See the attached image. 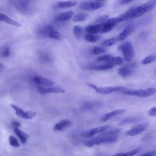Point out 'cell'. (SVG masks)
I'll use <instances>...</instances> for the list:
<instances>
[{
    "label": "cell",
    "mask_w": 156,
    "mask_h": 156,
    "mask_svg": "<svg viewBox=\"0 0 156 156\" xmlns=\"http://www.w3.org/2000/svg\"><path fill=\"white\" fill-rule=\"evenodd\" d=\"M87 85L91 89L95 90L98 93L101 94L102 95H108L114 92L122 93L123 91L127 89V88L125 87H122V86L101 87H98L97 86H96L92 83H87Z\"/></svg>",
    "instance_id": "cell-1"
},
{
    "label": "cell",
    "mask_w": 156,
    "mask_h": 156,
    "mask_svg": "<svg viewBox=\"0 0 156 156\" xmlns=\"http://www.w3.org/2000/svg\"><path fill=\"white\" fill-rule=\"evenodd\" d=\"M71 122L68 119H62L57 123H56L54 126V130L57 131H63L69 126H70Z\"/></svg>",
    "instance_id": "cell-16"
},
{
    "label": "cell",
    "mask_w": 156,
    "mask_h": 156,
    "mask_svg": "<svg viewBox=\"0 0 156 156\" xmlns=\"http://www.w3.org/2000/svg\"><path fill=\"white\" fill-rule=\"evenodd\" d=\"M134 1V0H119V3L121 5H126V4L130 3L131 2Z\"/></svg>",
    "instance_id": "cell-40"
},
{
    "label": "cell",
    "mask_w": 156,
    "mask_h": 156,
    "mask_svg": "<svg viewBox=\"0 0 156 156\" xmlns=\"http://www.w3.org/2000/svg\"><path fill=\"white\" fill-rule=\"evenodd\" d=\"M156 92V89L153 87H149L146 89H140V90H132L127 89L123 91L122 93L129 95L134 96V97H141V98H146L149 97L154 94Z\"/></svg>",
    "instance_id": "cell-3"
},
{
    "label": "cell",
    "mask_w": 156,
    "mask_h": 156,
    "mask_svg": "<svg viewBox=\"0 0 156 156\" xmlns=\"http://www.w3.org/2000/svg\"><path fill=\"white\" fill-rule=\"evenodd\" d=\"M74 12L73 11H67L65 12H63L57 16L56 17L55 19L57 21H65L68 20H70L72 17L73 16Z\"/></svg>",
    "instance_id": "cell-17"
},
{
    "label": "cell",
    "mask_w": 156,
    "mask_h": 156,
    "mask_svg": "<svg viewBox=\"0 0 156 156\" xmlns=\"http://www.w3.org/2000/svg\"><path fill=\"white\" fill-rule=\"evenodd\" d=\"M36 115H37V114H36L35 112L31 111H27V112H26V118H25V119H32L35 118Z\"/></svg>",
    "instance_id": "cell-37"
},
{
    "label": "cell",
    "mask_w": 156,
    "mask_h": 156,
    "mask_svg": "<svg viewBox=\"0 0 156 156\" xmlns=\"http://www.w3.org/2000/svg\"><path fill=\"white\" fill-rule=\"evenodd\" d=\"M141 150V148H136L135 149H133L132 151H130L129 152H127V153H125L126 154V155H129V156H131V155H136L137 154H138Z\"/></svg>",
    "instance_id": "cell-38"
},
{
    "label": "cell",
    "mask_w": 156,
    "mask_h": 156,
    "mask_svg": "<svg viewBox=\"0 0 156 156\" xmlns=\"http://www.w3.org/2000/svg\"><path fill=\"white\" fill-rule=\"evenodd\" d=\"M114 57H113L112 55L110 54H104V55H101L99 57H97V61L99 62H105L108 64H112V60ZM113 65V64H112Z\"/></svg>",
    "instance_id": "cell-23"
},
{
    "label": "cell",
    "mask_w": 156,
    "mask_h": 156,
    "mask_svg": "<svg viewBox=\"0 0 156 156\" xmlns=\"http://www.w3.org/2000/svg\"><path fill=\"white\" fill-rule=\"evenodd\" d=\"M148 126V123H141L135 125L130 129L126 132V135L127 136H135L141 134L143 132L145 131Z\"/></svg>",
    "instance_id": "cell-6"
},
{
    "label": "cell",
    "mask_w": 156,
    "mask_h": 156,
    "mask_svg": "<svg viewBox=\"0 0 156 156\" xmlns=\"http://www.w3.org/2000/svg\"><path fill=\"white\" fill-rule=\"evenodd\" d=\"M148 12H149V10L147 9V7L145 5L143 4L140 6L137 7L135 8H133V17L136 18V17H141V15Z\"/></svg>",
    "instance_id": "cell-13"
},
{
    "label": "cell",
    "mask_w": 156,
    "mask_h": 156,
    "mask_svg": "<svg viewBox=\"0 0 156 156\" xmlns=\"http://www.w3.org/2000/svg\"><path fill=\"white\" fill-rule=\"evenodd\" d=\"M100 39V36L95 34H88L86 36V40L91 43H95L98 42Z\"/></svg>",
    "instance_id": "cell-29"
},
{
    "label": "cell",
    "mask_w": 156,
    "mask_h": 156,
    "mask_svg": "<svg viewBox=\"0 0 156 156\" xmlns=\"http://www.w3.org/2000/svg\"><path fill=\"white\" fill-rule=\"evenodd\" d=\"M99 105H100V103H97V102H95V103L94 102H86L82 105L81 109L83 111H89V110L93 109V108L94 107H98Z\"/></svg>",
    "instance_id": "cell-22"
},
{
    "label": "cell",
    "mask_w": 156,
    "mask_h": 156,
    "mask_svg": "<svg viewBox=\"0 0 156 156\" xmlns=\"http://www.w3.org/2000/svg\"><path fill=\"white\" fill-rule=\"evenodd\" d=\"M105 4V3L100 1H92L90 4V9L92 10H97L103 6H104Z\"/></svg>",
    "instance_id": "cell-30"
},
{
    "label": "cell",
    "mask_w": 156,
    "mask_h": 156,
    "mask_svg": "<svg viewBox=\"0 0 156 156\" xmlns=\"http://www.w3.org/2000/svg\"><path fill=\"white\" fill-rule=\"evenodd\" d=\"M98 1H103V2H105V1H107V0H98Z\"/></svg>",
    "instance_id": "cell-46"
},
{
    "label": "cell",
    "mask_w": 156,
    "mask_h": 156,
    "mask_svg": "<svg viewBox=\"0 0 156 156\" xmlns=\"http://www.w3.org/2000/svg\"><path fill=\"white\" fill-rule=\"evenodd\" d=\"M123 62V59L120 57H114L112 64L115 66V65H119L122 64Z\"/></svg>",
    "instance_id": "cell-36"
},
{
    "label": "cell",
    "mask_w": 156,
    "mask_h": 156,
    "mask_svg": "<svg viewBox=\"0 0 156 156\" xmlns=\"http://www.w3.org/2000/svg\"><path fill=\"white\" fill-rule=\"evenodd\" d=\"M10 50L8 46L4 45L0 48V57L6 58L10 56Z\"/></svg>",
    "instance_id": "cell-25"
},
{
    "label": "cell",
    "mask_w": 156,
    "mask_h": 156,
    "mask_svg": "<svg viewBox=\"0 0 156 156\" xmlns=\"http://www.w3.org/2000/svg\"><path fill=\"white\" fill-rule=\"evenodd\" d=\"M134 27L133 26H129L125 28L123 31L119 34L116 39L117 41H123L125 40L128 36L133 32Z\"/></svg>",
    "instance_id": "cell-14"
},
{
    "label": "cell",
    "mask_w": 156,
    "mask_h": 156,
    "mask_svg": "<svg viewBox=\"0 0 156 156\" xmlns=\"http://www.w3.org/2000/svg\"><path fill=\"white\" fill-rule=\"evenodd\" d=\"M155 73H156V71H155Z\"/></svg>",
    "instance_id": "cell-47"
},
{
    "label": "cell",
    "mask_w": 156,
    "mask_h": 156,
    "mask_svg": "<svg viewBox=\"0 0 156 156\" xmlns=\"http://www.w3.org/2000/svg\"><path fill=\"white\" fill-rule=\"evenodd\" d=\"M42 33L46 37L57 40H61L62 37L60 32L52 25H47L42 29Z\"/></svg>",
    "instance_id": "cell-5"
},
{
    "label": "cell",
    "mask_w": 156,
    "mask_h": 156,
    "mask_svg": "<svg viewBox=\"0 0 156 156\" xmlns=\"http://www.w3.org/2000/svg\"><path fill=\"white\" fill-rule=\"evenodd\" d=\"M14 130H15V134L20 138L21 143L23 144L26 143L27 142V140L29 138V135H28L26 133H25V132H23V130H20L18 128H15Z\"/></svg>",
    "instance_id": "cell-20"
},
{
    "label": "cell",
    "mask_w": 156,
    "mask_h": 156,
    "mask_svg": "<svg viewBox=\"0 0 156 156\" xmlns=\"http://www.w3.org/2000/svg\"><path fill=\"white\" fill-rule=\"evenodd\" d=\"M125 111H126L124 109H119V110H116V111H112L111 112L107 113L101 117V121L106 122V121L109 120V119H111V118H112L116 116H118V115L124 114Z\"/></svg>",
    "instance_id": "cell-15"
},
{
    "label": "cell",
    "mask_w": 156,
    "mask_h": 156,
    "mask_svg": "<svg viewBox=\"0 0 156 156\" xmlns=\"http://www.w3.org/2000/svg\"><path fill=\"white\" fill-rule=\"evenodd\" d=\"M38 90L41 94H48V93H64L65 90L61 87L49 86L48 87H44L39 86Z\"/></svg>",
    "instance_id": "cell-9"
},
{
    "label": "cell",
    "mask_w": 156,
    "mask_h": 156,
    "mask_svg": "<svg viewBox=\"0 0 156 156\" xmlns=\"http://www.w3.org/2000/svg\"><path fill=\"white\" fill-rule=\"evenodd\" d=\"M20 123L18 122H17V121H14V122H13L12 123V126L13 127H14V129L15 128H18V127H20Z\"/></svg>",
    "instance_id": "cell-43"
},
{
    "label": "cell",
    "mask_w": 156,
    "mask_h": 156,
    "mask_svg": "<svg viewBox=\"0 0 156 156\" xmlns=\"http://www.w3.org/2000/svg\"><path fill=\"white\" fill-rule=\"evenodd\" d=\"M117 42V40L116 39H115V38H110V39H108L105 40H104L102 45L104 46H106V47H109V46H112L114 45V44H115Z\"/></svg>",
    "instance_id": "cell-31"
},
{
    "label": "cell",
    "mask_w": 156,
    "mask_h": 156,
    "mask_svg": "<svg viewBox=\"0 0 156 156\" xmlns=\"http://www.w3.org/2000/svg\"><path fill=\"white\" fill-rule=\"evenodd\" d=\"M114 155H126L125 153H117L114 154Z\"/></svg>",
    "instance_id": "cell-45"
},
{
    "label": "cell",
    "mask_w": 156,
    "mask_h": 156,
    "mask_svg": "<svg viewBox=\"0 0 156 156\" xmlns=\"http://www.w3.org/2000/svg\"><path fill=\"white\" fill-rule=\"evenodd\" d=\"M110 128V126L109 125H105V126H99L97 127H95L93 128L92 129H91L90 131L87 132L86 133H83L82 134V136H83V137H93L95 135L100 134L103 133L104 131H106L107 130H108Z\"/></svg>",
    "instance_id": "cell-8"
},
{
    "label": "cell",
    "mask_w": 156,
    "mask_h": 156,
    "mask_svg": "<svg viewBox=\"0 0 156 156\" xmlns=\"http://www.w3.org/2000/svg\"><path fill=\"white\" fill-rule=\"evenodd\" d=\"M142 155H146V156H154L156 155V151H152L146 153H145L142 154Z\"/></svg>",
    "instance_id": "cell-42"
},
{
    "label": "cell",
    "mask_w": 156,
    "mask_h": 156,
    "mask_svg": "<svg viewBox=\"0 0 156 156\" xmlns=\"http://www.w3.org/2000/svg\"><path fill=\"white\" fill-rule=\"evenodd\" d=\"M0 21H4L9 24V25L15 26L16 27L21 26V25L19 23H18L17 21H16L15 20L13 19L10 18L8 16H7L6 14H3V13H0Z\"/></svg>",
    "instance_id": "cell-18"
},
{
    "label": "cell",
    "mask_w": 156,
    "mask_h": 156,
    "mask_svg": "<svg viewBox=\"0 0 156 156\" xmlns=\"http://www.w3.org/2000/svg\"><path fill=\"white\" fill-rule=\"evenodd\" d=\"M92 1H86L84 2H82L80 4V8L84 10H91L90 9V4Z\"/></svg>",
    "instance_id": "cell-34"
},
{
    "label": "cell",
    "mask_w": 156,
    "mask_h": 156,
    "mask_svg": "<svg viewBox=\"0 0 156 156\" xmlns=\"http://www.w3.org/2000/svg\"><path fill=\"white\" fill-rule=\"evenodd\" d=\"M9 141L10 145L11 146H12L14 147H19L20 146L19 142L13 135H10L9 137Z\"/></svg>",
    "instance_id": "cell-33"
},
{
    "label": "cell",
    "mask_w": 156,
    "mask_h": 156,
    "mask_svg": "<svg viewBox=\"0 0 156 156\" xmlns=\"http://www.w3.org/2000/svg\"><path fill=\"white\" fill-rule=\"evenodd\" d=\"M148 114H149L150 116H156V107H152L151 109L149 111Z\"/></svg>",
    "instance_id": "cell-39"
},
{
    "label": "cell",
    "mask_w": 156,
    "mask_h": 156,
    "mask_svg": "<svg viewBox=\"0 0 156 156\" xmlns=\"http://www.w3.org/2000/svg\"><path fill=\"white\" fill-rule=\"evenodd\" d=\"M4 69V66L3 64H0V71H2Z\"/></svg>",
    "instance_id": "cell-44"
},
{
    "label": "cell",
    "mask_w": 156,
    "mask_h": 156,
    "mask_svg": "<svg viewBox=\"0 0 156 156\" xmlns=\"http://www.w3.org/2000/svg\"><path fill=\"white\" fill-rule=\"evenodd\" d=\"M77 4L76 1H59L55 4L54 7L56 9H67L72 7L76 6Z\"/></svg>",
    "instance_id": "cell-12"
},
{
    "label": "cell",
    "mask_w": 156,
    "mask_h": 156,
    "mask_svg": "<svg viewBox=\"0 0 156 156\" xmlns=\"http://www.w3.org/2000/svg\"><path fill=\"white\" fill-rule=\"evenodd\" d=\"M114 67V65L111 64L106 63L105 64H103V65L93 67L92 69L94 70H97V71H104V70H107L111 69Z\"/></svg>",
    "instance_id": "cell-26"
},
{
    "label": "cell",
    "mask_w": 156,
    "mask_h": 156,
    "mask_svg": "<svg viewBox=\"0 0 156 156\" xmlns=\"http://www.w3.org/2000/svg\"><path fill=\"white\" fill-rule=\"evenodd\" d=\"M134 73L133 66H126L118 70V75L122 78H127L131 76Z\"/></svg>",
    "instance_id": "cell-11"
},
{
    "label": "cell",
    "mask_w": 156,
    "mask_h": 156,
    "mask_svg": "<svg viewBox=\"0 0 156 156\" xmlns=\"http://www.w3.org/2000/svg\"><path fill=\"white\" fill-rule=\"evenodd\" d=\"M118 50L123 53L125 59L128 62L133 61L134 57V50L132 43L129 42H125L119 45L118 47Z\"/></svg>",
    "instance_id": "cell-4"
},
{
    "label": "cell",
    "mask_w": 156,
    "mask_h": 156,
    "mask_svg": "<svg viewBox=\"0 0 156 156\" xmlns=\"http://www.w3.org/2000/svg\"><path fill=\"white\" fill-rule=\"evenodd\" d=\"M141 120V117H127L126 118L119 123L118 125L119 126H123V125H126L129 123H136L138 122H140Z\"/></svg>",
    "instance_id": "cell-21"
},
{
    "label": "cell",
    "mask_w": 156,
    "mask_h": 156,
    "mask_svg": "<svg viewBox=\"0 0 156 156\" xmlns=\"http://www.w3.org/2000/svg\"><path fill=\"white\" fill-rule=\"evenodd\" d=\"M118 140L117 136H107L100 135L97 138H94L85 143V145L89 148L93 147L95 145H99L104 143H111L116 142Z\"/></svg>",
    "instance_id": "cell-2"
},
{
    "label": "cell",
    "mask_w": 156,
    "mask_h": 156,
    "mask_svg": "<svg viewBox=\"0 0 156 156\" xmlns=\"http://www.w3.org/2000/svg\"><path fill=\"white\" fill-rule=\"evenodd\" d=\"M11 107H12L13 109L15 110L16 115L18 117L25 119V118H26V112H25L23 110L20 109V107H18V106H17V105H15L14 104H11Z\"/></svg>",
    "instance_id": "cell-27"
},
{
    "label": "cell",
    "mask_w": 156,
    "mask_h": 156,
    "mask_svg": "<svg viewBox=\"0 0 156 156\" xmlns=\"http://www.w3.org/2000/svg\"><path fill=\"white\" fill-rule=\"evenodd\" d=\"M101 29V24H98V25H92L87 26L85 31L87 33L89 34H97L100 32Z\"/></svg>",
    "instance_id": "cell-19"
},
{
    "label": "cell",
    "mask_w": 156,
    "mask_h": 156,
    "mask_svg": "<svg viewBox=\"0 0 156 156\" xmlns=\"http://www.w3.org/2000/svg\"><path fill=\"white\" fill-rule=\"evenodd\" d=\"M83 31H84V29L80 26H75L73 28V32L76 39H81L82 37L83 34Z\"/></svg>",
    "instance_id": "cell-24"
},
{
    "label": "cell",
    "mask_w": 156,
    "mask_h": 156,
    "mask_svg": "<svg viewBox=\"0 0 156 156\" xmlns=\"http://www.w3.org/2000/svg\"><path fill=\"white\" fill-rule=\"evenodd\" d=\"M155 59V56L154 55H151V56H147L141 62V64L143 65H148L154 62Z\"/></svg>",
    "instance_id": "cell-32"
},
{
    "label": "cell",
    "mask_w": 156,
    "mask_h": 156,
    "mask_svg": "<svg viewBox=\"0 0 156 156\" xmlns=\"http://www.w3.org/2000/svg\"><path fill=\"white\" fill-rule=\"evenodd\" d=\"M89 15L85 13H81V14H78L76 15L73 19V21L75 22H79V21H83L87 19Z\"/></svg>",
    "instance_id": "cell-28"
},
{
    "label": "cell",
    "mask_w": 156,
    "mask_h": 156,
    "mask_svg": "<svg viewBox=\"0 0 156 156\" xmlns=\"http://www.w3.org/2000/svg\"><path fill=\"white\" fill-rule=\"evenodd\" d=\"M108 17H109V16H108L107 15H103V16L99 17V18L97 19V21H98V22H103L104 20H105L108 18Z\"/></svg>",
    "instance_id": "cell-41"
},
{
    "label": "cell",
    "mask_w": 156,
    "mask_h": 156,
    "mask_svg": "<svg viewBox=\"0 0 156 156\" xmlns=\"http://www.w3.org/2000/svg\"><path fill=\"white\" fill-rule=\"evenodd\" d=\"M33 80L35 82L37 83V84L40 85L42 86L49 87V86H53L54 84V82L53 81L41 76L34 77Z\"/></svg>",
    "instance_id": "cell-10"
},
{
    "label": "cell",
    "mask_w": 156,
    "mask_h": 156,
    "mask_svg": "<svg viewBox=\"0 0 156 156\" xmlns=\"http://www.w3.org/2000/svg\"><path fill=\"white\" fill-rule=\"evenodd\" d=\"M105 49L103 48L98 47V46H96L93 49V53L94 54H96V55L101 54L105 53Z\"/></svg>",
    "instance_id": "cell-35"
},
{
    "label": "cell",
    "mask_w": 156,
    "mask_h": 156,
    "mask_svg": "<svg viewBox=\"0 0 156 156\" xmlns=\"http://www.w3.org/2000/svg\"><path fill=\"white\" fill-rule=\"evenodd\" d=\"M118 23V21L116 18H112L107 20L103 23H101V33H106L111 31L115 26Z\"/></svg>",
    "instance_id": "cell-7"
}]
</instances>
